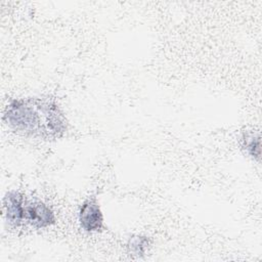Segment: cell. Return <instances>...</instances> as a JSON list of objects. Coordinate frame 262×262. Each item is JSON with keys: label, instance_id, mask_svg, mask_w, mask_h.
I'll return each mask as SVG.
<instances>
[{"label": "cell", "instance_id": "cell-6", "mask_svg": "<svg viewBox=\"0 0 262 262\" xmlns=\"http://www.w3.org/2000/svg\"><path fill=\"white\" fill-rule=\"evenodd\" d=\"M242 146L246 150V152L249 156H251L253 159L260 160L261 142H260L259 135H256L253 133L245 134L242 139Z\"/></svg>", "mask_w": 262, "mask_h": 262}, {"label": "cell", "instance_id": "cell-1", "mask_svg": "<svg viewBox=\"0 0 262 262\" xmlns=\"http://www.w3.org/2000/svg\"><path fill=\"white\" fill-rule=\"evenodd\" d=\"M3 121L19 134L43 139L60 138L68 130L64 114L49 98L10 99L4 108Z\"/></svg>", "mask_w": 262, "mask_h": 262}, {"label": "cell", "instance_id": "cell-3", "mask_svg": "<svg viewBox=\"0 0 262 262\" xmlns=\"http://www.w3.org/2000/svg\"><path fill=\"white\" fill-rule=\"evenodd\" d=\"M79 223L87 232H98L103 228V215L97 201L92 198L83 202L79 210Z\"/></svg>", "mask_w": 262, "mask_h": 262}, {"label": "cell", "instance_id": "cell-5", "mask_svg": "<svg viewBox=\"0 0 262 262\" xmlns=\"http://www.w3.org/2000/svg\"><path fill=\"white\" fill-rule=\"evenodd\" d=\"M150 246V238L145 235H132L127 243V249L132 256L141 258Z\"/></svg>", "mask_w": 262, "mask_h": 262}, {"label": "cell", "instance_id": "cell-4", "mask_svg": "<svg viewBox=\"0 0 262 262\" xmlns=\"http://www.w3.org/2000/svg\"><path fill=\"white\" fill-rule=\"evenodd\" d=\"M25 206L26 201L20 192L15 190L6 192L3 199V213L10 227H18L25 222Z\"/></svg>", "mask_w": 262, "mask_h": 262}, {"label": "cell", "instance_id": "cell-2", "mask_svg": "<svg viewBox=\"0 0 262 262\" xmlns=\"http://www.w3.org/2000/svg\"><path fill=\"white\" fill-rule=\"evenodd\" d=\"M25 221L36 229H42L55 223V215L45 203L31 201L26 202Z\"/></svg>", "mask_w": 262, "mask_h": 262}]
</instances>
